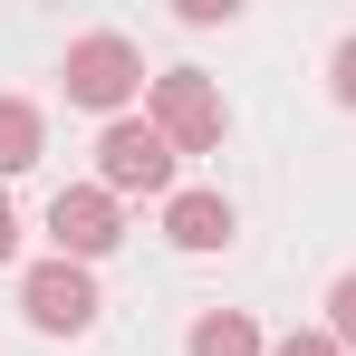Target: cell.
<instances>
[{
  "mask_svg": "<svg viewBox=\"0 0 356 356\" xmlns=\"http://www.w3.org/2000/svg\"><path fill=\"white\" fill-rule=\"evenodd\" d=\"M58 77H67V97H77V106H97V116L116 125V116H125V97L145 87V58H135V39H116V29H87V39L67 49Z\"/></svg>",
  "mask_w": 356,
  "mask_h": 356,
  "instance_id": "6da1fadb",
  "label": "cell"
},
{
  "mask_svg": "<svg viewBox=\"0 0 356 356\" xmlns=\"http://www.w3.org/2000/svg\"><path fill=\"white\" fill-rule=\"evenodd\" d=\"M97 183L106 193H174V145L154 116H116L97 135Z\"/></svg>",
  "mask_w": 356,
  "mask_h": 356,
  "instance_id": "7a4b0ae2",
  "label": "cell"
},
{
  "mask_svg": "<svg viewBox=\"0 0 356 356\" xmlns=\"http://www.w3.org/2000/svg\"><path fill=\"white\" fill-rule=\"evenodd\" d=\"M19 308H29L39 337H77V327L97 318V280H87V260H39V270L19 280Z\"/></svg>",
  "mask_w": 356,
  "mask_h": 356,
  "instance_id": "3957f363",
  "label": "cell"
},
{
  "mask_svg": "<svg viewBox=\"0 0 356 356\" xmlns=\"http://www.w3.org/2000/svg\"><path fill=\"white\" fill-rule=\"evenodd\" d=\"M154 125H164V145H174V154H202V145H222V97H212V77H202V67H174V77H154Z\"/></svg>",
  "mask_w": 356,
  "mask_h": 356,
  "instance_id": "277c9868",
  "label": "cell"
},
{
  "mask_svg": "<svg viewBox=\"0 0 356 356\" xmlns=\"http://www.w3.org/2000/svg\"><path fill=\"white\" fill-rule=\"evenodd\" d=\"M49 241H58V260H106L125 241L116 193H106V183H67L58 202H49Z\"/></svg>",
  "mask_w": 356,
  "mask_h": 356,
  "instance_id": "5b68a950",
  "label": "cell"
},
{
  "mask_svg": "<svg viewBox=\"0 0 356 356\" xmlns=\"http://www.w3.org/2000/svg\"><path fill=\"white\" fill-rule=\"evenodd\" d=\"M164 232H174V250H222L232 241V202L222 193H174L164 202Z\"/></svg>",
  "mask_w": 356,
  "mask_h": 356,
  "instance_id": "8992f818",
  "label": "cell"
},
{
  "mask_svg": "<svg viewBox=\"0 0 356 356\" xmlns=\"http://www.w3.org/2000/svg\"><path fill=\"white\" fill-rule=\"evenodd\" d=\"M183 356H270V347H260V327H250L241 308H212V318H193Z\"/></svg>",
  "mask_w": 356,
  "mask_h": 356,
  "instance_id": "52a82bcc",
  "label": "cell"
},
{
  "mask_svg": "<svg viewBox=\"0 0 356 356\" xmlns=\"http://www.w3.org/2000/svg\"><path fill=\"white\" fill-rule=\"evenodd\" d=\"M29 164H39V106L0 97V174H29Z\"/></svg>",
  "mask_w": 356,
  "mask_h": 356,
  "instance_id": "ba28073f",
  "label": "cell"
},
{
  "mask_svg": "<svg viewBox=\"0 0 356 356\" xmlns=\"http://www.w3.org/2000/svg\"><path fill=\"white\" fill-rule=\"evenodd\" d=\"M327 337H337V347H356V270L327 289Z\"/></svg>",
  "mask_w": 356,
  "mask_h": 356,
  "instance_id": "9c48e42d",
  "label": "cell"
},
{
  "mask_svg": "<svg viewBox=\"0 0 356 356\" xmlns=\"http://www.w3.org/2000/svg\"><path fill=\"white\" fill-rule=\"evenodd\" d=\"M270 356H347V347H337L327 327H289V337H280V347H270Z\"/></svg>",
  "mask_w": 356,
  "mask_h": 356,
  "instance_id": "30bf717a",
  "label": "cell"
},
{
  "mask_svg": "<svg viewBox=\"0 0 356 356\" xmlns=\"http://www.w3.org/2000/svg\"><path fill=\"white\" fill-rule=\"evenodd\" d=\"M327 87H337V106H356V39H337V58H327Z\"/></svg>",
  "mask_w": 356,
  "mask_h": 356,
  "instance_id": "8fae6325",
  "label": "cell"
},
{
  "mask_svg": "<svg viewBox=\"0 0 356 356\" xmlns=\"http://www.w3.org/2000/svg\"><path fill=\"white\" fill-rule=\"evenodd\" d=\"M10 250H19V212L0 202V260H10Z\"/></svg>",
  "mask_w": 356,
  "mask_h": 356,
  "instance_id": "7c38bea8",
  "label": "cell"
}]
</instances>
